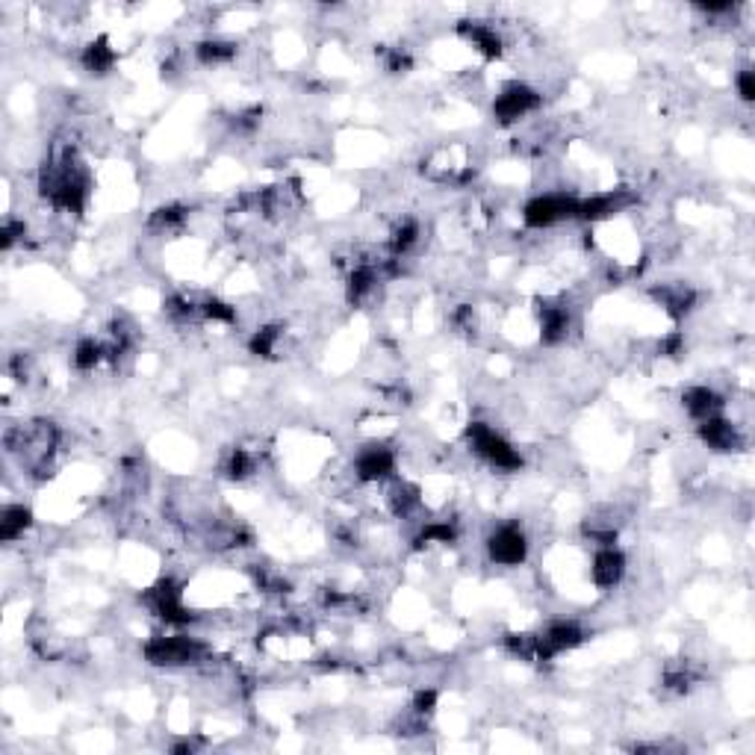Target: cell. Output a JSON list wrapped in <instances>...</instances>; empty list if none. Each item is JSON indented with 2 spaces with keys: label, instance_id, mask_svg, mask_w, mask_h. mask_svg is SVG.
<instances>
[{
  "label": "cell",
  "instance_id": "cell-1",
  "mask_svg": "<svg viewBox=\"0 0 755 755\" xmlns=\"http://www.w3.org/2000/svg\"><path fill=\"white\" fill-rule=\"evenodd\" d=\"M466 440H470L472 452L484 457L490 466H496V470L514 472L523 466V455H519L499 431H493L487 422H470V425H466Z\"/></svg>",
  "mask_w": 755,
  "mask_h": 755
},
{
  "label": "cell",
  "instance_id": "cell-2",
  "mask_svg": "<svg viewBox=\"0 0 755 755\" xmlns=\"http://www.w3.org/2000/svg\"><path fill=\"white\" fill-rule=\"evenodd\" d=\"M142 655L154 667H186L204 658V643L189 634H160L142 646Z\"/></svg>",
  "mask_w": 755,
  "mask_h": 755
},
{
  "label": "cell",
  "instance_id": "cell-3",
  "mask_svg": "<svg viewBox=\"0 0 755 755\" xmlns=\"http://www.w3.org/2000/svg\"><path fill=\"white\" fill-rule=\"evenodd\" d=\"M142 602L151 608V614H157L168 626H189L195 619V614L186 608V602H183L181 584H177L175 579H160L154 588L145 590Z\"/></svg>",
  "mask_w": 755,
  "mask_h": 755
},
{
  "label": "cell",
  "instance_id": "cell-4",
  "mask_svg": "<svg viewBox=\"0 0 755 755\" xmlns=\"http://www.w3.org/2000/svg\"><path fill=\"white\" fill-rule=\"evenodd\" d=\"M575 210H579V198L575 195H566V192L537 195L523 206V222H525V228L543 230V228H552V224H558V222L575 219Z\"/></svg>",
  "mask_w": 755,
  "mask_h": 755
},
{
  "label": "cell",
  "instance_id": "cell-5",
  "mask_svg": "<svg viewBox=\"0 0 755 755\" xmlns=\"http://www.w3.org/2000/svg\"><path fill=\"white\" fill-rule=\"evenodd\" d=\"M543 95L537 89L525 86V83H510L499 92V97L493 101V115H496L499 124H514L525 115H532L541 110Z\"/></svg>",
  "mask_w": 755,
  "mask_h": 755
},
{
  "label": "cell",
  "instance_id": "cell-6",
  "mask_svg": "<svg viewBox=\"0 0 755 755\" xmlns=\"http://www.w3.org/2000/svg\"><path fill=\"white\" fill-rule=\"evenodd\" d=\"M487 555L493 564L499 566H519L528 558V537L517 523L499 525L496 532L487 537Z\"/></svg>",
  "mask_w": 755,
  "mask_h": 755
},
{
  "label": "cell",
  "instance_id": "cell-7",
  "mask_svg": "<svg viewBox=\"0 0 755 755\" xmlns=\"http://www.w3.org/2000/svg\"><path fill=\"white\" fill-rule=\"evenodd\" d=\"M581 643L584 628L579 623H570V619H558V623L546 626V632L537 634V661H552Z\"/></svg>",
  "mask_w": 755,
  "mask_h": 755
},
{
  "label": "cell",
  "instance_id": "cell-8",
  "mask_svg": "<svg viewBox=\"0 0 755 755\" xmlns=\"http://www.w3.org/2000/svg\"><path fill=\"white\" fill-rule=\"evenodd\" d=\"M395 472V452L390 446H381V443H372L357 452V461H354V475L366 484H378V481H386L390 475Z\"/></svg>",
  "mask_w": 755,
  "mask_h": 755
},
{
  "label": "cell",
  "instance_id": "cell-9",
  "mask_svg": "<svg viewBox=\"0 0 755 755\" xmlns=\"http://www.w3.org/2000/svg\"><path fill=\"white\" fill-rule=\"evenodd\" d=\"M626 575V555L617 546H599L590 561V579L599 590H611Z\"/></svg>",
  "mask_w": 755,
  "mask_h": 755
},
{
  "label": "cell",
  "instance_id": "cell-10",
  "mask_svg": "<svg viewBox=\"0 0 755 755\" xmlns=\"http://www.w3.org/2000/svg\"><path fill=\"white\" fill-rule=\"evenodd\" d=\"M697 434H699V440H703L708 448H712V452H738V448L743 446V437L738 434L735 422L723 419L720 413L699 422Z\"/></svg>",
  "mask_w": 755,
  "mask_h": 755
},
{
  "label": "cell",
  "instance_id": "cell-11",
  "mask_svg": "<svg viewBox=\"0 0 755 755\" xmlns=\"http://www.w3.org/2000/svg\"><path fill=\"white\" fill-rule=\"evenodd\" d=\"M457 33H461L484 59H499L502 53H505V42H502V35L484 21H461L457 24Z\"/></svg>",
  "mask_w": 755,
  "mask_h": 755
},
{
  "label": "cell",
  "instance_id": "cell-12",
  "mask_svg": "<svg viewBox=\"0 0 755 755\" xmlns=\"http://www.w3.org/2000/svg\"><path fill=\"white\" fill-rule=\"evenodd\" d=\"M541 339L546 346H558L570 334V325H572V316L564 304H543L541 310Z\"/></svg>",
  "mask_w": 755,
  "mask_h": 755
},
{
  "label": "cell",
  "instance_id": "cell-13",
  "mask_svg": "<svg viewBox=\"0 0 755 755\" xmlns=\"http://www.w3.org/2000/svg\"><path fill=\"white\" fill-rule=\"evenodd\" d=\"M681 408L688 410V416L703 422L723 410V399L712 390V386H688V390L681 393Z\"/></svg>",
  "mask_w": 755,
  "mask_h": 755
},
{
  "label": "cell",
  "instance_id": "cell-14",
  "mask_svg": "<svg viewBox=\"0 0 755 755\" xmlns=\"http://www.w3.org/2000/svg\"><path fill=\"white\" fill-rule=\"evenodd\" d=\"M80 62H83V68L89 71V74L104 77V74H110V71L115 68V62H119V53H115V48L110 44L106 35H97L95 42H89L83 48V57H80Z\"/></svg>",
  "mask_w": 755,
  "mask_h": 755
},
{
  "label": "cell",
  "instance_id": "cell-15",
  "mask_svg": "<svg viewBox=\"0 0 755 755\" xmlns=\"http://www.w3.org/2000/svg\"><path fill=\"white\" fill-rule=\"evenodd\" d=\"M652 295L661 301V307L667 310L673 319L688 316V313L694 310V304H697V292L690 290V286H685V284H664L661 290H655Z\"/></svg>",
  "mask_w": 755,
  "mask_h": 755
},
{
  "label": "cell",
  "instance_id": "cell-16",
  "mask_svg": "<svg viewBox=\"0 0 755 755\" xmlns=\"http://www.w3.org/2000/svg\"><path fill=\"white\" fill-rule=\"evenodd\" d=\"M30 525H33L30 508L6 505L4 510H0V541H4V543H15L18 537H24V532Z\"/></svg>",
  "mask_w": 755,
  "mask_h": 755
},
{
  "label": "cell",
  "instance_id": "cell-17",
  "mask_svg": "<svg viewBox=\"0 0 755 755\" xmlns=\"http://www.w3.org/2000/svg\"><path fill=\"white\" fill-rule=\"evenodd\" d=\"M375 284H378V269L370 263H361L354 266L352 272L346 277V295L352 304H361L363 299H370L375 292Z\"/></svg>",
  "mask_w": 755,
  "mask_h": 755
},
{
  "label": "cell",
  "instance_id": "cell-18",
  "mask_svg": "<svg viewBox=\"0 0 755 755\" xmlns=\"http://www.w3.org/2000/svg\"><path fill=\"white\" fill-rule=\"evenodd\" d=\"M619 206H623V201H619L617 192L581 198L579 210H575V219H581V222H602V219H608L611 213H617Z\"/></svg>",
  "mask_w": 755,
  "mask_h": 755
},
{
  "label": "cell",
  "instance_id": "cell-19",
  "mask_svg": "<svg viewBox=\"0 0 755 755\" xmlns=\"http://www.w3.org/2000/svg\"><path fill=\"white\" fill-rule=\"evenodd\" d=\"M195 57L201 66H224L237 57V44L224 39H204L195 44Z\"/></svg>",
  "mask_w": 755,
  "mask_h": 755
},
{
  "label": "cell",
  "instance_id": "cell-20",
  "mask_svg": "<svg viewBox=\"0 0 755 755\" xmlns=\"http://www.w3.org/2000/svg\"><path fill=\"white\" fill-rule=\"evenodd\" d=\"M106 361V348L104 343H97L92 337H83L74 346V354H71V363H74L77 372H92L97 363Z\"/></svg>",
  "mask_w": 755,
  "mask_h": 755
},
{
  "label": "cell",
  "instance_id": "cell-21",
  "mask_svg": "<svg viewBox=\"0 0 755 755\" xmlns=\"http://www.w3.org/2000/svg\"><path fill=\"white\" fill-rule=\"evenodd\" d=\"M419 505H422V496H419V490L413 487V484H395L393 487V493H390V510L399 519H408L410 514H416L419 510Z\"/></svg>",
  "mask_w": 755,
  "mask_h": 755
},
{
  "label": "cell",
  "instance_id": "cell-22",
  "mask_svg": "<svg viewBox=\"0 0 755 755\" xmlns=\"http://www.w3.org/2000/svg\"><path fill=\"white\" fill-rule=\"evenodd\" d=\"M419 242V222L416 219H404L393 228V237H390V251L393 257H401Z\"/></svg>",
  "mask_w": 755,
  "mask_h": 755
},
{
  "label": "cell",
  "instance_id": "cell-23",
  "mask_svg": "<svg viewBox=\"0 0 755 755\" xmlns=\"http://www.w3.org/2000/svg\"><path fill=\"white\" fill-rule=\"evenodd\" d=\"M277 339H281V328H277V325H266V328L254 331V337L248 339V352L254 354V357H272Z\"/></svg>",
  "mask_w": 755,
  "mask_h": 755
},
{
  "label": "cell",
  "instance_id": "cell-24",
  "mask_svg": "<svg viewBox=\"0 0 755 755\" xmlns=\"http://www.w3.org/2000/svg\"><path fill=\"white\" fill-rule=\"evenodd\" d=\"M254 470H257V461H254V455L245 452V448H233L228 463H224V472H228V479L233 481L248 479V475H254Z\"/></svg>",
  "mask_w": 755,
  "mask_h": 755
},
{
  "label": "cell",
  "instance_id": "cell-25",
  "mask_svg": "<svg viewBox=\"0 0 755 755\" xmlns=\"http://www.w3.org/2000/svg\"><path fill=\"white\" fill-rule=\"evenodd\" d=\"M455 541H457V528L452 523H428L413 543H416V549H422L428 543H455Z\"/></svg>",
  "mask_w": 755,
  "mask_h": 755
},
{
  "label": "cell",
  "instance_id": "cell-26",
  "mask_svg": "<svg viewBox=\"0 0 755 755\" xmlns=\"http://www.w3.org/2000/svg\"><path fill=\"white\" fill-rule=\"evenodd\" d=\"M189 210L183 204H166L160 206V210H154V215H151V228H160V230H172V228H181V224L186 222Z\"/></svg>",
  "mask_w": 755,
  "mask_h": 755
},
{
  "label": "cell",
  "instance_id": "cell-27",
  "mask_svg": "<svg viewBox=\"0 0 755 755\" xmlns=\"http://www.w3.org/2000/svg\"><path fill=\"white\" fill-rule=\"evenodd\" d=\"M505 650L523 661H537V634H505Z\"/></svg>",
  "mask_w": 755,
  "mask_h": 755
},
{
  "label": "cell",
  "instance_id": "cell-28",
  "mask_svg": "<svg viewBox=\"0 0 755 755\" xmlns=\"http://www.w3.org/2000/svg\"><path fill=\"white\" fill-rule=\"evenodd\" d=\"M198 310H201L204 319L219 322V325H233V322H237V307H230V304L222 299H206Z\"/></svg>",
  "mask_w": 755,
  "mask_h": 755
},
{
  "label": "cell",
  "instance_id": "cell-29",
  "mask_svg": "<svg viewBox=\"0 0 755 755\" xmlns=\"http://www.w3.org/2000/svg\"><path fill=\"white\" fill-rule=\"evenodd\" d=\"M658 354L661 357H673V361H679V357L685 354V337H681V331H670V334L661 339Z\"/></svg>",
  "mask_w": 755,
  "mask_h": 755
},
{
  "label": "cell",
  "instance_id": "cell-30",
  "mask_svg": "<svg viewBox=\"0 0 755 755\" xmlns=\"http://www.w3.org/2000/svg\"><path fill=\"white\" fill-rule=\"evenodd\" d=\"M440 703V694L434 688H422L416 690V697H413V712L416 714H431Z\"/></svg>",
  "mask_w": 755,
  "mask_h": 755
},
{
  "label": "cell",
  "instance_id": "cell-31",
  "mask_svg": "<svg viewBox=\"0 0 755 755\" xmlns=\"http://www.w3.org/2000/svg\"><path fill=\"white\" fill-rule=\"evenodd\" d=\"M410 66H413V59H410L408 51H401V48L386 51V71H393V74H404V71H410Z\"/></svg>",
  "mask_w": 755,
  "mask_h": 755
},
{
  "label": "cell",
  "instance_id": "cell-32",
  "mask_svg": "<svg viewBox=\"0 0 755 755\" xmlns=\"http://www.w3.org/2000/svg\"><path fill=\"white\" fill-rule=\"evenodd\" d=\"M27 233V228H24V222H15V219H9L6 224H4V230H0V248L4 251H9L15 245L18 239H21Z\"/></svg>",
  "mask_w": 755,
  "mask_h": 755
},
{
  "label": "cell",
  "instance_id": "cell-33",
  "mask_svg": "<svg viewBox=\"0 0 755 755\" xmlns=\"http://www.w3.org/2000/svg\"><path fill=\"white\" fill-rule=\"evenodd\" d=\"M664 688L673 690V694H685L690 688V676L685 670H667L664 673Z\"/></svg>",
  "mask_w": 755,
  "mask_h": 755
},
{
  "label": "cell",
  "instance_id": "cell-34",
  "mask_svg": "<svg viewBox=\"0 0 755 755\" xmlns=\"http://www.w3.org/2000/svg\"><path fill=\"white\" fill-rule=\"evenodd\" d=\"M735 86H738V95H741V101H752L755 97V74L750 68H743L741 74H738V80H735Z\"/></svg>",
  "mask_w": 755,
  "mask_h": 755
}]
</instances>
